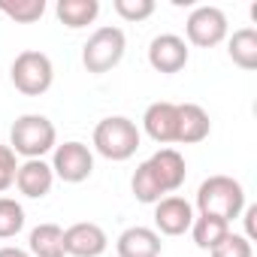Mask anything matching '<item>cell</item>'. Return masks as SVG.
Masks as SVG:
<instances>
[{
	"instance_id": "obj_1",
	"label": "cell",
	"mask_w": 257,
	"mask_h": 257,
	"mask_svg": "<svg viewBox=\"0 0 257 257\" xmlns=\"http://www.w3.org/2000/svg\"><path fill=\"white\" fill-rule=\"evenodd\" d=\"M188 179L185 158L176 149H158L149 161H143L131 179V191L140 203L155 206L158 200L176 194Z\"/></svg>"
},
{
	"instance_id": "obj_2",
	"label": "cell",
	"mask_w": 257,
	"mask_h": 257,
	"mask_svg": "<svg viewBox=\"0 0 257 257\" xmlns=\"http://www.w3.org/2000/svg\"><path fill=\"white\" fill-rule=\"evenodd\" d=\"M58 146V131L46 115L28 112L19 115L10 127V149L13 155H22L25 161H43Z\"/></svg>"
},
{
	"instance_id": "obj_3",
	"label": "cell",
	"mask_w": 257,
	"mask_h": 257,
	"mask_svg": "<svg viewBox=\"0 0 257 257\" xmlns=\"http://www.w3.org/2000/svg\"><path fill=\"white\" fill-rule=\"evenodd\" d=\"M197 209L200 215H215L230 224L245 209V188L233 176H209L197 188Z\"/></svg>"
},
{
	"instance_id": "obj_4",
	"label": "cell",
	"mask_w": 257,
	"mask_h": 257,
	"mask_svg": "<svg viewBox=\"0 0 257 257\" xmlns=\"http://www.w3.org/2000/svg\"><path fill=\"white\" fill-rule=\"evenodd\" d=\"M140 140H143V134H140L137 121L124 118V115H109L94 127L97 155H103L106 161H115V164L131 161L140 149Z\"/></svg>"
},
{
	"instance_id": "obj_5",
	"label": "cell",
	"mask_w": 257,
	"mask_h": 257,
	"mask_svg": "<svg viewBox=\"0 0 257 257\" xmlns=\"http://www.w3.org/2000/svg\"><path fill=\"white\" fill-rule=\"evenodd\" d=\"M124 52H127V37H124V31L115 28V25H103V28H97V31L88 37V43L82 46V64H85L88 73L103 76V73H109V70H115V67L121 64Z\"/></svg>"
},
{
	"instance_id": "obj_6",
	"label": "cell",
	"mask_w": 257,
	"mask_h": 257,
	"mask_svg": "<svg viewBox=\"0 0 257 257\" xmlns=\"http://www.w3.org/2000/svg\"><path fill=\"white\" fill-rule=\"evenodd\" d=\"M10 79H13L16 91H22L25 97H40L55 82V64L46 52L28 49V52L16 55V61L10 67Z\"/></svg>"
},
{
	"instance_id": "obj_7",
	"label": "cell",
	"mask_w": 257,
	"mask_h": 257,
	"mask_svg": "<svg viewBox=\"0 0 257 257\" xmlns=\"http://www.w3.org/2000/svg\"><path fill=\"white\" fill-rule=\"evenodd\" d=\"M52 173H55V179H61L67 185H79V182L91 179V173H94V155H91V149L85 143H79V140L55 146Z\"/></svg>"
},
{
	"instance_id": "obj_8",
	"label": "cell",
	"mask_w": 257,
	"mask_h": 257,
	"mask_svg": "<svg viewBox=\"0 0 257 257\" xmlns=\"http://www.w3.org/2000/svg\"><path fill=\"white\" fill-rule=\"evenodd\" d=\"M188 43L197 49H215L227 40V16L218 7H197L185 22Z\"/></svg>"
},
{
	"instance_id": "obj_9",
	"label": "cell",
	"mask_w": 257,
	"mask_h": 257,
	"mask_svg": "<svg viewBox=\"0 0 257 257\" xmlns=\"http://www.w3.org/2000/svg\"><path fill=\"white\" fill-rule=\"evenodd\" d=\"M109 248V236L94 221H79L64 230V254L70 257H100Z\"/></svg>"
},
{
	"instance_id": "obj_10",
	"label": "cell",
	"mask_w": 257,
	"mask_h": 257,
	"mask_svg": "<svg viewBox=\"0 0 257 257\" xmlns=\"http://www.w3.org/2000/svg\"><path fill=\"white\" fill-rule=\"evenodd\" d=\"M188 58H191L188 43H185L182 37H176V34H161V37H155L152 46H149V64H152L158 73H164V76L182 73V70L188 67Z\"/></svg>"
},
{
	"instance_id": "obj_11",
	"label": "cell",
	"mask_w": 257,
	"mask_h": 257,
	"mask_svg": "<svg viewBox=\"0 0 257 257\" xmlns=\"http://www.w3.org/2000/svg\"><path fill=\"white\" fill-rule=\"evenodd\" d=\"M191 224H194V206L185 197L170 194V197L155 203V227H158V233L182 236V233L191 230Z\"/></svg>"
},
{
	"instance_id": "obj_12",
	"label": "cell",
	"mask_w": 257,
	"mask_h": 257,
	"mask_svg": "<svg viewBox=\"0 0 257 257\" xmlns=\"http://www.w3.org/2000/svg\"><path fill=\"white\" fill-rule=\"evenodd\" d=\"M143 131L158 143V146H170L176 143V131H179V103L170 100H158L146 109L143 115Z\"/></svg>"
},
{
	"instance_id": "obj_13",
	"label": "cell",
	"mask_w": 257,
	"mask_h": 257,
	"mask_svg": "<svg viewBox=\"0 0 257 257\" xmlns=\"http://www.w3.org/2000/svg\"><path fill=\"white\" fill-rule=\"evenodd\" d=\"M161 233L152 230V227H127L118 242H115V251L118 257H161Z\"/></svg>"
},
{
	"instance_id": "obj_14",
	"label": "cell",
	"mask_w": 257,
	"mask_h": 257,
	"mask_svg": "<svg viewBox=\"0 0 257 257\" xmlns=\"http://www.w3.org/2000/svg\"><path fill=\"white\" fill-rule=\"evenodd\" d=\"M55 185V173H52V164L46 161H25L19 164V173H16V188L31 197V200H43Z\"/></svg>"
},
{
	"instance_id": "obj_15",
	"label": "cell",
	"mask_w": 257,
	"mask_h": 257,
	"mask_svg": "<svg viewBox=\"0 0 257 257\" xmlns=\"http://www.w3.org/2000/svg\"><path fill=\"white\" fill-rule=\"evenodd\" d=\"M212 134V121L209 112L197 103H179V131H176V143L182 146H194L203 143Z\"/></svg>"
},
{
	"instance_id": "obj_16",
	"label": "cell",
	"mask_w": 257,
	"mask_h": 257,
	"mask_svg": "<svg viewBox=\"0 0 257 257\" xmlns=\"http://www.w3.org/2000/svg\"><path fill=\"white\" fill-rule=\"evenodd\" d=\"M55 13L64 28L79 31V28L94 25V19L100 16V0H58Z\"/></svg>"
},
{
	"instance_id": "obj_17",
	"label": "cell",
	"mask_w": 257,
	"mask_h": 257,
	"mask_svg": "<svg viewBox=\"0 0 257 257\" xmlns=\"http://www.w3.org/2000/svg\"><path fill=\"white\" fill-rule=\"evenodd\" d=\"M31 257H67L64 254V230L58 224H40L28 236Z\"/></svg>"
},
{
	"instance_id": "obj_18",
	"label": "cell",
	"mask_w": 257,
	"mask_h": 257,
	"mask_svg": "<svg viewBox=\"0 0 257 257\" xmlns=\"http://www.w3.org/2000/svg\"><path fill=\"white\" fill-rule=\"evenodd\" d=\"M227 55L239 70H257V31L254 28H242L230 37L227 43Z\"/></svg>"
},
{
	"instance_id": "obj_19",
	"label": "cell",
	"mask_w": 257,
	"mask_h": 257,
	"mask_svg": "<svg viewBox=\"0 0 257 257\" xmlns=\"http://www.w3.org/2000/svg\"><path fill=\"white\" fill-rule=\"evenodd\" d=\"M230 233V224L215 218V215H194V224H191V236L197 242V248L203 251H212L224 236Z\"/></svg>"
},
{
	"instance_id": "obj_20",
	"label": "cell",
	"mask_w": 257,
	"mask_h": 257,
	"mask_svg": "<svg viewBox=\"0 0 257 257\" xmlns=\"http://www.w3.org/2000/svg\"><path fill=\"white\" fill-rule=\"evenodd\" d=\"M0 13L16 25H34L46 16V0H0Z\"/></svg>"
},
{
	"instance_id": "obj_21",
	"label": "cell",
	"mask_w": 257,
	"mask_h": 257,
	"mask_svg": "<svg viewBox=\"0 0 257 257\" xmlns=\"http://www.w3.org/2000/svg\"><path fill=\"white\" fill-rule=\"evenodd\" d=\"M25 230V209L13 197H0V239H13Z\"/></svg>"
},
{
	"instance_id": "obj_22",
	"label": "cell",
	"mask_w": 257,
	"mask_h": 257,
	"mask_svg": "<svg viewBox=\"0 0 257 257\" xmlns=\"http://www.w3.org/2000/svg\"><path fill=\"white\" fill-rule=\"evenodd\" d=\"M112 10H115L124 22L140 25V22H146V19L155 16V0H115Z\"/></svg>"
},
{
	"instance_id": "obj_23",
	"label": "cell",
	"mask_w": 257,
	"mask_h": 257,
	"mask_svg": "<svg viewBox=\"0 0 257 257\" xmlns=\"http://www.w3.org/2000/svg\"><path fill=\"white\" fill-rule=\"evenodd\" d=\"M209 254H212V257H254V248H251V242H248L245 236L227 233Z\"/></svg>"
},
{
	"instance_id": "obj_24",
	"label": "cell",
	"mask_w": 257,
	"mask_h": 257,
	"mask_svg": "<svg viewBox=\"0 0 257 257\" xmlns=\"http://www.w3.org/2000/svg\"><path fill=\"white\" fill-rule=\"evenodd\" d=\"M16 173H19V161L13 155V149L10 146H0V194L16 182Z\"/></svg>"
},
{
	"instance_id": "obj_25",
	"label": "cell",
	"mask_w": 257,
	"mask_h": 257,
	"mask_svg": "<svg viewBox=\"0 0 257 257\" xmlns=\"http://www.w3.org/2000/svg\"><path fill=\"white\" fill-rule=\"evenodd\" d=\"M242 215H245V239L254 242V239H257V224H254V218H257V206H245Z\"/></svg>"
},
{
	"instance_id": "obj_26",
	"label": "cell",
	"mask_w": 257,
	"mask_h": 257,
	"mask_svg": "<svg viewBox=\"0 0 257 257\" xmlns=\"http://www.w3.org/2000/svg\"><path fill=\"white\" fill-rule=\"evenodd\" d=\"M0 257H31L25 248H16V245H4L0 248Z\"/></svg>"
}]
</instances>
